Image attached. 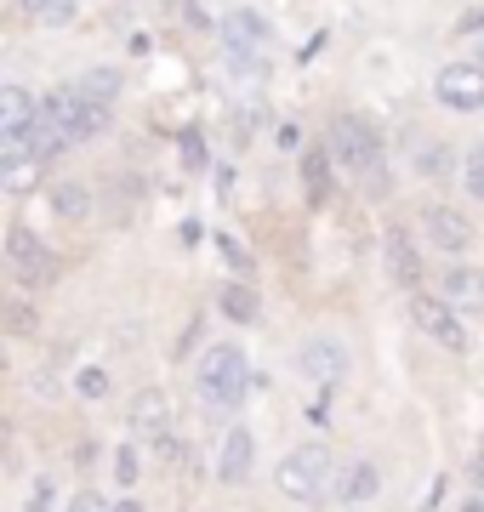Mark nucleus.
Segmentation results:
<instances>
[{
	"label": "nucleus",
	"instance_id": "nucleus-1",
	"mask_svg": "<svg viewBox=\"0 0 484 512\" xmlns=\"http://www.w3.org/2000/svg\"><path fill=\"white\" fill-rule=\"evenodd\" d=\"M194 387H200V404L205 410H234V404L251 393V365L234 342H217L205 348L200 370H194Z\"/></svg>",
	"mask_w": 484,
	"mask_h": 512
},
{
	"label": "nucleus",
	"instance_id": "nucleus-2",
	"mask_svg": "<svg viewBox=\"0 0 484 512\" xmlns=\"http://www.w3.org/2000/svg\"><path fill=\"white\" fill-rule=\"evenodd\" d=\"M325 160L342 165V171H354V177H365L371 188H382V177H376L382 143H376L371 120H359V114H336L331 120V154H325Z\"/></svg>",
	"mask_w": 484,
	"mask_h": 512
},
{
	"label": "nucleus",
	"instance_id": "nucleus-3",
	"mask_svg": "<svg viewBox=\"0 0 484 512\" xmlns=\"http://www.w3.org/2000/svg\"><path fill=\"white\" fill-rule=\"evenodd\" d=\"M331 473H336V461L325 444H302V450H291V456L274 467V484H280L285 501H319V495L331 490Z\"/></svg>",
	"mask_w": 484,
	"mask_h": 512
},
{
	"label": "nucleus",
	"instance_id": "nucleus-4",
	"mask_svg": "<svg viewBox=\"0 0 484 512\" xmlns=\"http://www.w3.org/2000/svg\"><path fill=\"white\" fill-rule=\"evenodd\" d=\"M40 120L63 137V143H86V137H103L109 131V109H97V103H80L75 86H57L46 92V103H35Z\"/></svg>",
	"mask_w": 484,
	"mask_h": 512
},
{
	"label": "nucleus",
	"instance_id": "nucleus-5",
	"mask_svg": "<svg viewBox=\"0 0 484 512\" xmlns=\"http://www.w3.org/2000/svg\"><path fill=\"white\" fill-rule=\"evenodd\" d=\"M410 319H416V330H422V336H433L439 348L467 353V325H462V319H456V313L445 308V296L410 291Z\"/></svg>",
	"mask_w": 484,
	"mask_h": 512
},
{
	"label": "nucleus",
	"instance_id": "nucleus-6",
	"mask_svg": "<svg viewBox=\"0 0 484 512\" xmlns=\"http://www.w3.org/2000/svg\"><path fill=\"white\" fill-rule=\"evenodd\" d=\"M6 268H12L18 285H46V279H52V251H46V239L29 234V228H12V239H6Z\"/></svg>",
	"mask_w": 484,
	"mask_h": 512
},
{
	"label": "nucleus",
	"instance_id": "nucleus-7",
	"mask_svg": "<svg viewBox=\"0 0 484 512\" xmlns=\"http://www.w3.org/2000/svg\"><path fill=\"white\" fill-rule=\"evenodd\" d=\"M439 103L445 109H456V114H473V109H484V69L479 63H450V69H439Z\"/></svg>",
	"mask_w": 484,
	"mask_h": 512
},
{
	"label": "nucleus",
	"instance_id": "nucleus-8",
	"mask_svg": "<svg viewBox=\"0 0 484 512\" xmlns=\"http://www.w3.org/2000/svg\"><path fill=\"white\" fill-rule=\"evenodd\" d=\"M297 370L308 376V382H319V387H336L342 376H348V348H342L336 336H314V342H302Z\"/></svg>",
	"mask_w": 484,
	"mask_h": 512
},
{
	"label": "nucleus",
	"instance_id": "nucleus-9",
	"mask_svg": "<svg viewBox=\"0 0 484 512\" xmlns=\"http://www.w3.org/2000/svg\"><path fill=\"white\" fill-rule=\"evenodd\" d=\"M223 40H228V52L240 57L245 69H251V63L262 69V52L274 46V29H268V23L257 18V12H234V18L223 23Z\"/></svg>",
	"mask_w": 484,
	"mask_h": 512
},
{
	"label": "nucleus",
	"instance_id": "nucleus-10",
	"mask_svg": "<svg viewBox=\"0 0 484 512\" xmlns=\"http://www.w3.org/2000/svg\"><path fill=\"white\" fill-rule=\"evenodd\" d=\"M422 234L439 245L445 256H462L473 245V222L462 211H450V205H422Z\"/></svg>",
	"mask_w": 484,
	"mask_h": 512
},
{
	"label": "nucleus",
	"instance_id": "nucleus-11",
	"mask_svg": "<svg viewBox=\"0 0 484 512\" xmlns=\"http://www.w3.org/2000/svg\"><path fill=\"white\" fill-rule=\"evenodd\" d=\"M251 467H257V433L251 427H234L223 444H217V484H245L251 478Z\"/></svg>",
	"mask_w": 484,
	"mask_h": 512
},
{
	"label": "nucleus",
	"instance_id": "nucleus-12",
	"mask_svg": "<svg viewBox=\"0 0 484 512\" xmlns=\"http://www.w3.org/2000/svg\"><path fill=\"white\" fill-rule=\"evenodd\" d=\"M331 484H336V501H342V507H365V501L382 495V467H376V461H354V467L331 473Z\"/></svg>",
	"mask_w": 484,
	"mask_h": 512
},
{
	"label": "nucleus",
	"instance_id": "nucleus-13",
	"mask_svg": "<svg viewBox=\"0 0 484 512\" xmlns=\"http://www.w3.org/2000/svg\"><path fill=\"white\" fill-rule=\"evenodd\" d=\"M131 427L143 433V439H171V399L160 387H143L137 399H131Z\"/></svg>",
	"mask_w": 484,
	"mask_h": 512
},
{
	"label": "nucleus",
	"instance_id": "nucleus-14",
	"mask_svg": "<svg viewBox=\"0 0 484 512\" xmlns=\"http://www.w3.org/2000/svg\"><path fill=\"white\" fill-rule=\"evenodd\" d=\"M35 120V97L23 86H0V143H18Z\"/></svg>",
	"mask_w": 484,
	"mask_h": 512
},
{
	"label": "nucleus",
	"instance_id": "nucleus-15",
	"mask_svg": "<svg viewBox=\"0 0 484 512\" xmlns=\"http://www.w3.org/2000/svg\"><path fill=\"white\" fill-rule=\"evenodd\" d=\"M445 308L456 313V319L484 308V279H479V268H450V279H445Z\"/></svg>",
	"mask_w": 484,
	"mask_h": 512
},
{
	"label": "nucleus",
	"instance_id": "nucleus-16",
	"mask_svg": "<svg viewBox=\"0 0 484 512\" xmlns=\"http://www.w3.org/2000/svg\"><path fill=\"white\" fill-rule=\"evenodd\" d=\"M382 251H388V274H393V285L416 291V285H422V256H416V245H410V239L399 234V228H393Z\"/></svg>",
	"mask_w": 484,
	"mask_h": 512
},
{
	"label": "nucleus",
	"instance_id": "nucleus-17",
	"mask_svg": "<svg viewBox=\"0 0 484 512\" xmlns=\"http://www.w3.org/2000/svg\"><path fill=\"white\" fill-rule=\"evenodd\" d=\"M35 183H40V160H29L23 148H12L0 160V194H29Z\"/></svg>",
	"mask_w": 484,
	"mask_h": 512
},
{
	"label": "nucleus",
	"instance_id": "nucleus-18",
	"mask_svg": "<svg viewBox=\"0 0 484 512\" xmlns=\"http://www.w3.org/2000/svg\"><path fill=\"white\" fill-rule=\"evenodd\" d=\"M217 308H223L234 325H257V291H251L245 279H234V285H223V291H217Z\"/></svg>",
	"mask_w": 484,
	"mask_h": 512
},
{
	"label": "nucleus",
	"instance_id": "nucleus-19",
	"mask_svg": "<svg viewBox=\"0 0 484 512\" xmlns=\"http://www.w3.org/2000/svg\"><path fill=\"white\" fill-rule=\"evenodd\" d=\"M80 103H97V109H109L114 97H120V69H86V80L75 86Z\"/></svg>",
	"mask_w": 484,
	"mask_h": 512
},
{
	"label": "nucleus",
	"instance_id": "nucleus-20",
	"mask_svg": "<svg viewBox=\"0 0 484 512\" xmlns=\"http://www.w3.org/2000/svg\"><path fill=\"white\" fill-rule=\"evenodd\" d=\"M18 143H23V154H29V160H40V165L52 160V154H63V148H69L52 126H46V120H40V109H35V120H29V131H23Z\"/></svg>",
	"mask_w": 484,
	"mask_h": 512
},
{
	"label": "nucleus",
	"instance_id": "nucleus-21",
	"mask_svg": "<svg viewBox=\"0 0 484 512\" xmlns=\"http://www.w3.org/2000/svg\"><path fill=\"white\" fill-rule=\"evenodd\" d=\"M52 211H57V217H69V222L92 217V188H86V183H57L52 188Z\"/></svg>",
	"mask_w": 484,
	"mask_h": 512
},
{
	"label": "nucleus",
	"instance_id": "nucleus-22",
	"mask_svg": "<svg viewBox=\"0 0 484 512\" xmlns=\"http://www.w3.org/2000/svg\"><path fill=\"white\" fill-rule=\"evenodd\" d=\"M302 188H308L314 205L331 200V160H325V154H302Z\"/></svg>",
	"mask_w": 484,
	"mask_h": 512
},
{
	"label": "nucleus",
	"instance_id": "nucleus-23",
	"mask_svg": "<svg viewBox=\"0 0 484 512\" xmlns=\"http://www.w3.org/2000/svg\"><path fill=\"white\" fill-rule=\"evenodd\" d=\"M217 251H223V262H228V268H234V274H257V256H251V251H245V245H240V239H234V234H217Z\"/></svg>",
	"mask_w": 484,
	"mask_h": 512
},
{
	"label": "nucleus",
	"instance_id": "nucleus-24",
	"mask_svg": "<svg viewBox=\"0 0 484 512\" xmlns=\"http://www.w3.org/2000/svg\"><path fill=\"white\" fill-rule=\"evenodd\" d=\"M450 165H456V154H450L445 143H439V148H422V154H416V171H422V177H450Z\"/></svg>",
	"mask_w": 484,
	"mask_h": 512
},
{
	"label": "nucleus",
	"instance_id": "nucleus-25",
	"mask_svg": "<svg viewBox=\"0 0 484 512\" xmlns=\"http://www.w3.org/2000/svg\"><path fill=\"white\" fill-rule=\"evenodd\" d=\"M75 393H80V399H109V370L86 365V370L75 376Z\"/></svg>",
	"mask_w": 484,
	"mask_h": 512
},
{
	"label": "nucleus",
	"instance_id": "nucleus-26",
	"mask_svg": "<svg viewBox=\"0 0 484 512\" xmlns=\"http://www.w3.org/2000/svg\"><path fill=\"white\" fill-rule=\"evenodd\" d=\"M114 484H120V490H131V484H137V450H131V444H120V450H114Z\"/></svg>",
	"mask_w": 484,
	"mask_h": 512
},
{
	"label": "nucleus",
	"instance_id": "nucleus-27",
	"mask_svg": "<svg viewBox=\"0 0 484 512\" xmlns=\"http://www.w3.org/2000/svg\"><path fill=\"white\" fill-rule=\"evenodd\" d=\"M462 183H467L473 200H484V148H473V154L462 160Z\"/></svg>",
	"mask_w": 484,
	"mask_h": 512
},
{
	"label": "nucleus",
	"instance_id": "nucleus-28",
	"mask_svg": "<svg viewBox=\"0 0 484 512\" xmlns=\"http://www.w3.org/2000/svg\"><path fill=\"white\" fill-rule=\"evenodd\" d=\"M63 512H109V501H103V495H92V490H80Z\"/></svg>",
	"mask_w": 484,
	"mask_h": 512
},
{
	"label": "nucleus",
	"instance_id": "nucleus-29",
	"mask_svg": "<svg viewBox=\"0 0 484 512\" xmlns=\"http://www.w3.org/2000/svg\"><path fill=\"white\" fill-rule=\"evenodd\" d=\"M46 507H52V484L40 478L35 490H29V501H23V512H46Z\"/></svg>",
	"mask_w": 484,
	"mask_h": 512
},
{
	"label": "nucleus",
	"instance_id": "nucleus-30",
	"mask_svg": "<svg viewBox=\"0 0 484 512\" xmlns=\"http://www.w3.org/2000/svg\"><path fill=\"white\" fill-rule=\"evenodd\" d=\"M6 319H12V330H35V308H6Z\"/></svg>",
	"mask_w": 484,
	"mask_h": 512
},
{
	"label": "nucleus",
	"instance_id": "nucleus-31",
	"mask_svg": "<svg viewBox=\"0 0 484 512\" xmlns=\"http://www.w3.org/2000/svg\"><path fill=\"white\" fill-rule=\"evenodd\" d=\"M183 160H188V165H205V148H200V137H183Z\"/></svg>",
	"mask_w": 484,
	"mask_h": 512
},
{
	"label": "nucleus",
	"instance_id": "nucleus-32",
	"mask_svg": "<svg viewBox=\"0 0 484 512\" xmlns=\"http://www.w3.org/2000/svg\"><path fill=\"white\" fill-rule=\"evenodd\" d=\"M23 12H46V6H52V0H18Z\"/></svg>",
	"mask_w": 484,
	"mask_h": 512
},
{
	"label": "nucleus",
	"instance_id": "nucleus-33",
	"mask_svg": "<svg viewBox=\"0 0 484 512\" xmlns=\"http://www.w3.org/2000/svg\"><path fill=\"white\" fill-rule=\"evenodd\" d=\"M109 512H143V507H137V501H131V495H126V501H114Z\"/></svg>",
	"mask_w": 484,
	"mask_h": 512
}]
</instances>
